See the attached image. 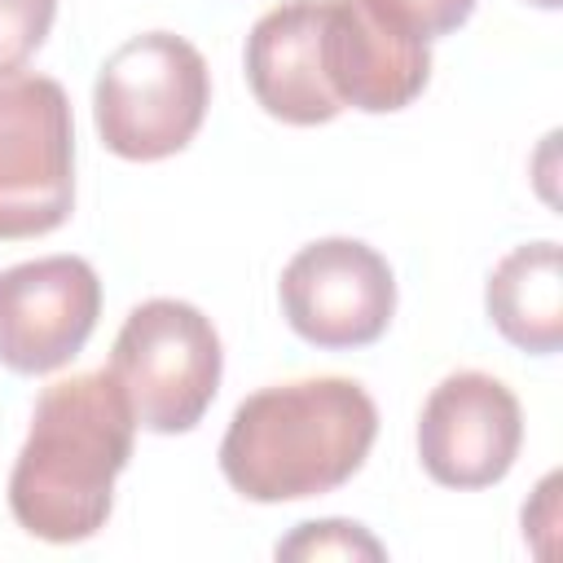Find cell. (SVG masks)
<instances>
[{
  "label": "cell",
  "instance_id": "cell-1",
  "mask_svg": "<svg viewBox=\"0 0 563 563\" xmlns=\"http://www.w3.org/2000/svg\"><path fill=\"white\" fill-rule=\"evenodd\" d=\"M136 418L110 369L70 374L35 400L26 444L9 475L13 519L53 545L88 541L114 506Z\"/></svg>",
  "mask_w": 563,
  "mask_h": 563
},
{
  "label": "cell",
  "instance_id": "cell-2",
  "mask_svg": "<svg viewBox=\"0 0 563 563\" xmlns=\"http://www.w3.org/2000/svg\"><path fill=\"white\" fill-rule=\"evenodd\" d=\"M378 409L356 378L321 374L260 387L220 440V471L246 501H299L347 484L369 457Z\"/></svg>",
  "mask_w": 563,
  "mask_h": 563
},
{
  "label": "cell",
  "instance_id": "cell-3",
  "mask_svg": "<svg viewBox=\"0 0 563 563\" xmlns=\"http://www.w3.org/2000/svg\"><path fill=\"white\" fill-rule=\"evenodd\" d=\"M211 101L207 57L172 31H145L119 44L92 88L97 136L110 154L154 163L180 154L202 128Z\"/></svg>",
  "mask_w": 563,
  "mask_h": 563
},
{
  "label": "cell",
  "instance_id": "cell-4",
  "mask_svg": "<svg viewBox=\"0 0 563 563\" xmlns=\"http://www.w3.org/2000/svg\"><path fill=\"white\" fill-rule=\"evenodd\" d=\"M220 334L185 299H145L128 312L110 347V374L123 387L136 427L194 431L220 391Z\"/></svg>",
  "mask_w": 563,
  "mask_h": 563
},
{
  "label": "cell",
  "instance_id": "cell-5",
  "mask_svg": "<svg viewBox=\"0 0 563 563\" xmlns=\"http://www.w3.org/2000/svg\"><path fill=\"white\" fill-rule=\"evenodd\" d=\"M75 202V119L48 75L0 79V238H44Z\"/></svg>",
  "mask_w": 563,
  "mask_h": 563
},
{
  "label": "cell",
  "instance_id": "cell-6",
  "mask_svg": "<svg viewBox=\"0 0 563 563\" xmlns=\"http://www.w3.org/2000/svg\"><path fill=\"white\" fill-rule=\"evenodd\" d=\"M282 312L312 347H365L396 312L391 264L356 238H321L290 255L277 282Z\"/></svg>",
  "mask_w": 563,
  "mask_h": 563
},
{
  "label": "cell",
  "instance_id": "cell-7",
  "mask_svg": "<svg viewBox=\"0 0 563 563\" xmlns=\"http://www.w3.org/2000/svg\"><path fill=\"white\" fill-rule=\"evenodd\" d=\"M519 444L523 409L501 378L484 369H457L431 387L418 418V457L435 484L488 488L506 479Z\"/></svg>",
  "mask_w": 563,
  "mask_h": 563
},
{
  "label": "cell",
  "instance_id": "cell-8",
  "mask_svg": "<svg viewBox=\"0 0 563 563\" xmlns=\"http://www.w3.org/2000/svg\"><path fill=\"white\" fill-rule=\"evenodd\" d=\"M101 282L79 255H44L0 273V365L53 374L97 330Z\"/></svg>",
  "mask_w": 563,
  "mask_h": 563
},
{
  "label": "cell",
  "instance_id": "cell-9",
  "mask_svg": "<svg viewBox=\"0 0 563 563\" xmlns=\"http://www.w3.org/2000/svg\"><path fill=\"white\" fill-rule=\"evenodd\" d=\"M321 66L343 106L387 114L427 88L431 48L369 0H321Z\"/></svg>",
  "mask_w": 563,
  "mask_h": 563
},
{
  "label": "cell",
  "instance_id": "cell-10",
  "mask_svg": "<svg viewBox=\"0 0 563 563\" xmlns=\"http://www.w3.org/2000/svg\"><path fill=\"white\" fill-rule=\"evenodd\" d=\"M246 84L273 119L295 128L330 123L343 110L321 66V0H286L251 26Z\"/></svg>",
  "mask_w": 563,
  "mask_h": 563
},
{
  "label": "cell",
  "instance_id": "cell-11",
  "mask_svg": "<svg viewBox=\"0 0 563 563\" xmlns=\"http://www.w3.org/2000/svg\"><path fill=\"white\" fill-rule=\"evenodd\" d=\"M488 321L506 343L532 356H554L563 343V255L559 242H523L497 260L484 286Z\"/></svg>",
  "mask_w": 563,
  "mask_h": 563
},
{
  "label": "cell",
  "instance_id": "cell-12",
  "mask_svg": "<svg viewBox=\"0 0 563 563\" xmlns=\"http://www.w3.org/2000/svg\"><path fill=\"white\" fill-rule=\"evenodd\" d=\"M277 559H383V545L352 519H312L277 541Z\"/></svg>",
  "mask_w": 563,
  "mask_h": 563
},
{
  "label": "cell",
  "instance_id": "cell-13",
  "mask_svg": "<svg viewBox=\"0 0 563 563\" xmlns=\"http://www.w3.org/2000/svg\"><path fill=\"white\" fill-rule=\"evenodd\" d=\"M57 0H0V79L18 75L48 40Z\"/></svg>",
  "mask_w": 563,
  "mask_h": 563
},
{
  "label": "cell",
  "instance_id": "cell-14",
  "mask_svg": "<svg viewBox=\"0 0 563 563\" xmlns=\"http://www.w3.org/2000/svg\"><path fill=\"white\" fill-rule=\"evenodd\" d=\"M369 4L383 9L391 22H400L405 31H413L418 40L457 31L475 9V0H369Z\"/></svg>",
  "mask_w": 563,
  "mask_h": 563
},
{
  "label": "cell",
  "instance_id": "cell-15",
  "mask_svg": "<svg viewBox=\"0 0 563 563\" xmlns=\"http://www.w3.org/2000/svg\"><path fill=\"white\" fill-rule=\"evenodd\" d=\"M554 501H559V475H545L537 497H532V506H523V532H550L559 523Z\"/></svg>",
  "mask_w": 563,
  "mask_h": 563
},
{
  "label": "cell",
  "instance_id": "cell-16",
  "mask_svg": "<svg viewBox=\"0 0 563 563\" xmlns=\"http://www.w3.org/2000/svg\"><path fill=\"white\" fill-rule=\"evenodd\" d=\"M528 4H537V9H559L563 0H528Z\"/></svg>",
  "mask_w": 563,
  "mask_h": 563
}]
</instances>
